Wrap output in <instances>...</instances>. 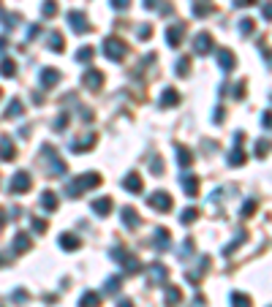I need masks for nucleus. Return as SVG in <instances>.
Wrapping results in <instances>:
<instances>
[{"label": "nucleus", "instance_id": "f257e3e1", "mask_svg": "<svg viewBox=\"0 0 272 307\" xmlns=\"http://www.w3.org/2000/svg\"><path fill=\"white\" fill-rule=\"evenodd\" d=\"M104 52H106V57H112V60H123V55L128 52V46H125L123 41H117V38H106Z\"/></svg>", "mask_w": 272, "mask_h": 307}, {"label": "nucleus", "instance_id": "f03ea898", "mask_svg": "<svg viewBox=\"0 0 272 307\" xmlns=\"http://www.w3.org/2000/svg\"><path fill=\"white\" fill-rule=\"evenodd\" d=\"M147 204L152 207V210H161V212H166L169 207H171V196H169V193H152V196L147 198Z\"/></svg>", "mask_w": 272, "mask_h": 307}, {"label": "nucleus", "instance_id": "7ed1b4c3", "mask_svg": "<svg viewBox=\"0 0 272 307\" xmlns=\"http://www.w3.org/2000/svg\"><path fill=\"white\" fill-rule=\"evenodd\" d=\"M194 49H196V55H207V52L212 49V36L210 33H199L196 41H194Z\"/></svg>", "mask_w": 272, "mask_h": 307}, {"label": "nucleus", "instance_id": "20e7f679", "mask_svg": "<svg viewBox=\"0 0 272 307\" xmlns=\"http://www.w3.org/2000/svg\"><path fill=\"white\" fill-rule=\"evenodd\" d=\"M215 57H218V65H221L223 71H231V68H234V55H231L229 49H218Z\"/></svg>", "mask_w": 272, "mask_h": 307}, {"label": "nucleus", "instance_id": "39448f33", "mask_svg": "<svg viewBox=\"0 0 272 307\" xmlns=\"http://www.w3.org/2000/svg\"><path fill=\"white\" fill-rule=\"evenodd\" d=\"M68 19H71V28H74L76 33H84V30H87V22H84V14H82V11H71Z\"/></svg>", "mask_w": 272, "mask_h": 307}, {"label": "nucleus", "instance_id": "423d86ee", "mask_svg": "<svg viewBox=\"0 0 272 307\" xmlns=\"http://www.w3.org/2000/svg\"><path fill=\"white\" fill-rule=\"evenodd\" d=\"M30 188V177L25 174V171H19L14 177V182H11V193H19V190H28Z\"/></svg>", "mask_w": 272, "mask_h": 307}, {"label": "nucleus", "instance_id": "0eeeda50", "mask_svg": "<svg viewBox=\"0 0 272 307\" xmlns=\"http://www.w3.org/2000/svg\"><path fill=\"white\" fill-rule=\"evenodd\" d=\"M84 84H87V87H101L104 84V73L101 71H90V73H84Z\"/></svg>", "mask_w": 272, "mask_h": 307}, {"label": "nucleus", "instance_id": "6e6552de", "mask_svg": "<svg viewBox=\"0 0 272 307\" xmlns=\"http://www.w3.org/2000/svg\"><path fill=\"white\" fill-rule=\"evenodd\" d=\"M0 158H3V161H11V158H14V144H11V139H0Z\"/></svg>", "mask_w": 272, "mask_h": 307}, {"label": "nucleus", "instance_id": "1a4fd4ad", "mask_svg": "<svg viewBox=\"0 0 272 307\" xmlns=\"http://www.w3.org/2000/svg\"><path fill=\"white\" fill-rule=\"evenodd\" d=\"M183 33H185V25H183V22L177 25V28H169V33H166L169 44H171V46H177V44H180V38H183Z\"/></svg>", "mask_w": 272, "mask_h": 307}, {"label": "nucleus", "instance_id": "9d476101", "mask_svg": "<svg viewBox=\"0 0 272 307\" xmlns=\"http://www.w3.org/2000/svg\"><path fill=\"white\" fill-rule=\"evenodd\" d=\"M123 223H125V226H131V229H136V226H139V215H136V210L125 207V210H123Z\"/></svg>", "mask_w": 272, "mask_h": 307}, {"label": "nucleus", "instance_id": "9b49d317", "mask_svg": "<svg viewBox=\"0 0 272 307\" xmlns=\"http://www.w3.org/2000/svg\"><path fill=\"white\" fill-rule=\"evenodd\" d=\"M41 82H44V87H52V84L60 82V73H57L55 68H49V71H44V73H41Z\"/></svg>", "mask_w": 272, "mask_h": 307}, {"label": "nucleus", "instance_id": "f8f14e48", "mask_svg": "<svg viewBox=\"0 0 272 307\" xmlns=\"http://www.w3.org/2000/svg\"><path fill=\"white\" fill-rule=\"evenodd\" d=\"M60 245H63L65 250H76L82 242H79V239H76L74 234H63V237H60Z\"/></svg>", "mask_w": 272, "mask_h": 307}, {"label": "nucleus", "instance_id": "ddd939ff", "mask_svg": "<svg viewBox=\"0 0 272 307\" xmlns=\"http://www.w3.org/2000/svg\"><path fill=\"white\" fill-rule=\"evenodd\" d=\"M125 188H128V190H134V193H139V190H142V179H139L136 174H131V177H125Z\"/></svg>", "mask_w": 272, "mask_h": 307}, {"label": "nucleus", "instance_id": "4468645a", "mask_svg": "<svg viewBox=\"0 0 272 307\" xmlns=\"http://www.w3.org/2000/svg\"><path fill=\"white\" fill-rule=\"evenodd\" d=\"M93 210H96L98 215H106V212L112 210V201H109V198H101V201H93Z\"/></svg>", "mask_w": 272, "mask_h": 307}, {"label": "nucleus", "instance_id": "2eb2a0df", "mask_svg": "<svg viewBox=\"0 0 272 307\" xmlns=\"http://www.w3.org/2000/svg\"><path fill=\"white\" fill-rule=\"evenodd\" d=\"M41 204L46 207V210H57V198H55V193H44V196H41Z\"/></svg>", "mask_w": 272, "mask_h": 307}, {"label": "nucleus", "instance_id": "dca6fc26", "mask_svg": "<svg viewBox=\"0 0 272 307\" xmlns=\"http://www.w3.org/2000/svg\"><path fill=\"white\" fill-rule=\"evenodd\" d=\"M183 185H185V190H188V196H196V190H199V182L194 177H183Z\"/></svg>", "mask_w": 272, "mask_h": 307}, {"label": "nucleus", "instance_id": "f3484780", "mask_svg": "<svg viewBox=\"0 0 272 307\" xmlns=\"http://www.w3.org/2000/svg\"><path fill=\"white\" fill-rule=\"evenodd\" d=\"M49 46H52L55 52L63 49V36H60V33H52V36H49Z\"/></svg>", "mask_w": 272, "mask_h": 307}, {"label": "nucleus", "instance_id": "a211bd4d", "mask_svg": "<svg viewBox=\"0 0 272 307\" xmlns=\"http://www.w3.org/2000/svg\"><path fill=\"white\" fill-rule=\"evenodd\" d=\"M231 302H234V307H250V299L245 296V293H234V296H231Z\"/></svg>", "mask_w": 272, "mask_h": 307}, {"label": "nucleus", "instance_id": "6ab92c4d", "mask_svg": "<svg viewBox=\"0 0 272 307\" xmlns=\"http://www.w3.org/2000/svg\"><path fill=\"white\" fill-rule=\"evenodd\" d=\"M82 307H98V293H84V296H82Z\"/></svg>", "mask_w": 272, "mask_h": 307}, {"label": "nucleus", "instance_id": "aec40b11", "mask_svg": "<svg viewBox=\"0 0 272 307\" xmlns=\"http://www.w3.org/2000/svg\"><path fill=\"white\" fill-rule=\"evenodd\" d=\"M0 73H3V76H14V63H11V60H3V63H0Z\"/></svg>", "mask_w": 272, "mask_h": 307}, {"label": "nucleus", "instance_id": "412c9836", "mask_svg": "<svg viewBox=\"0 0 272 307\" xmlns=\"http://www.w3.org/2000/svg\"><path fill=\"white\" fill-rule=\"evenodd\" d=\"M169 104H177V92L174 90H166L161 98V106H169Z\"/></svg>", "mask_w": 272, "mask_h": 307}, {"label": "nucleus", "instance_id": "4be33fe9", "mask_svg": "<svg viewBox=\"0 0 272 307\" xmlns=\"http://www.w3.org/2000/svg\"><path fill=\"white\" fill-rule=\"evenodd\" d=\"M41 11H44V17H55V11H57V3H55V0H46Z\"/></svg>", "mask_w": 272, "mask_h": 307}, {"label": "nucleus", "instance_id": "5701e85b", "mask_svg": "<svg viewBox=\"0 0 272 307\" xmlns=\"http://www.w3.org/2000/svg\"><path fill=\"white\" fill-rule=\"evenodd\" d=\"M166 302H169V307H174L177 302H180V291H177V288H169V293H166Z\"/></svg>", "mask_w": 272, "mask_h": 307}, {"label": "nucleus", "instance_id": "b1692460", "mask_svg": "<svg viewBox=\"0 0 272 307\" xmlns=\"http://www.w3.org/2000/svg\"><path fill=\"white\" fill-rule=\"evenodd\" d=\"M177 152H180V155H177V158H180V163H183V166H188V163H191V152L185 150V147H180Z\"/></svg>", "mask_w": 272, "mask_h": 307}, {"label": "nucleus", "instance_id": "393cba45", "mask_svg": "<svg viewBox=\"0 0 272 307\" xmlns=\"http://www.w3.org/2000/svg\"><path fill=\"white\" fill-rule=\"evenodd\" d=\"M117 288H120V277H112L109 283H106V291H109V293H115Z\"/></svg>", "mask_w": 272, "mask_h": 307}, {"label": "nucleus", "instance_id": "a878e982", "mask_svg": "<svg viewBox=\"0 0 272 307\" xmlns=\"http://www.w3.org/2000/svg\"><path fill=\"white\" fill-rule=\"evenodd\" d=\"M196 215H199L196 210H185V212H183V223H194V218H196Z\"/></svg>", "mask_w": 272, "mask_h": 307}, {"label": "nucleus", "instance_id": "bb28decb", "mask_svg": "<svg viewBox=\"0 0 272 307\" xmlns=\"http://www.w3.org/2000/svg\"><path fill=\"white\" fill-rule=\"evenodd\" d=\"M240 30H242V36H248L250 30H253V22L250 19H242V25H240Z\"/></svg>", "mask_w": 272, "mask_h": 307}, {"label": "nucleus", "instance_id": "cd10ccee", "mask_svg": "<svg viewBox=\"0 0 272 307\" xmlns=\"http://www.w3.org/2000/svg\"><path fill=\"white\" fill-rule=\"evenodd\" d=\"M109 3H112V9H128L131 0H109Z\"/></svg>", "mask_w": 272, "mask_h": 307}, {"label": "nucleus", "instance_id": "c85d7f7f", "mask_svg": "<svg viewBox=\"0 0 272 307\" xmlns=\"http://www.w3.org/2000/svg\"><path fill=\"white\" fill-rule=\"evenodd\" d=\"M177 73H180V76L188 73V60H180V63H177Z\"/></svg>", "mask_w": 272, "mask_h": 307}, {"label": "nucleus", "instance_id": "c756f323", "mask_svg": "<svg viewBox=\"0 0 272 307\" xmlns=\"http://www.w3.org/2000/svg\"><path fill=\"white\" fill-rule=\"evenodd\" d=\"M76 57H79V60H90V57H93V49H90V46H87V49H79Z\"/></svg>", "mask_w": 272, "mask_h": 307}, {"label": "nucleus", "instance_id": "7c9ffc66", "mask_svg": "<svg viewBox=\"0 0 272 307\" xmlns=\"http://www.w3.org/2000/svg\"><path fill=\"white\" fill-rule=\"evenodd\" d=\"M120 307H134V304H131V302H120Z\"/></svg>", "mask_w": 272, "mask_h": 307}]
</instances>
